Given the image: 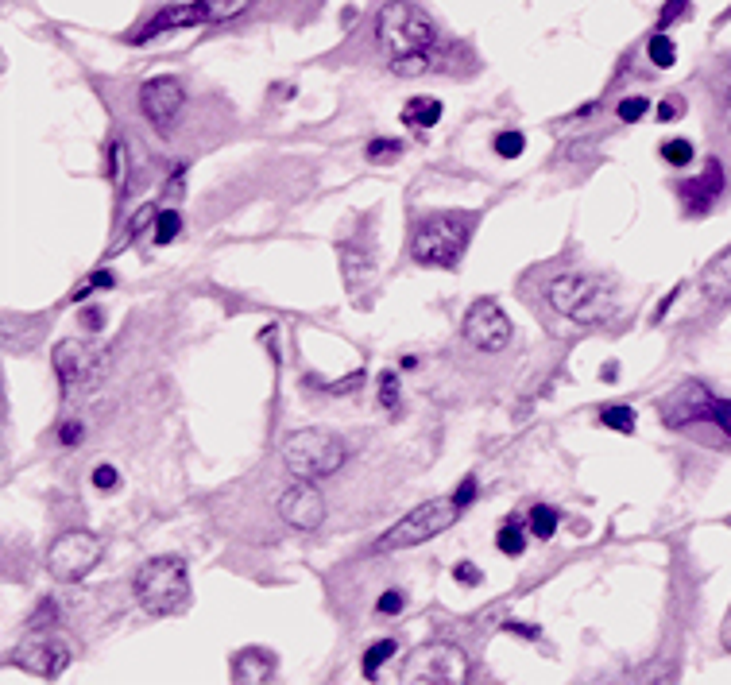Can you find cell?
I'll return each instance as SVG.
<instances>
[{
  "label": "cell",
  "instance_id": "6da1fadb",
  "mask_svg": "<svg viewBox=\"0 0 731 685\" xmlns=\"http://www.w3.org/2000/svg\"><path fill=\"white\" fill-rule=\"evenodd\" d=\"M136 600L144 604L147 616H175L190 600V569L178 554L151 558L136 573Z\"/></svg>",
  "mask_w": 731,
  "mask_h": 685
},
{
  "label": "cell",
  "instance_id": "7a4b0ae2",
  "mask_svg": "<svg viewBox=\"0 0 731 685\" xmlns=\"http://www.w3.org/2000/svg\"><path fill=\"white\" fill-rule=\"evenodd\" d=\"M380 43L391 59H403L414 51H430L438 43V24L410 0H387L376 16Z\"/></svg>",
  "mask_w": 731,
  "mask_h": 685
},
{
  "label": "cell",
  "instance_id": "3957f363",
  "mask_svg": "<svg viewBox=\"0 0 731 685\" xmlns=\"http://www.w3.org/2000/svg\"><path fill=\"white\" fill-rule=\"evenodd\" d=\"M349 461V449L341 438L325 430H294L283 442V465L294 480H322L333 477Z\"/></svg>",
  "mask_w": 731,
  "mask_h": 685
},
{
  "label": "cell",
  "instance_id": "277c9868",
  "mask_svg": "<svg viewBox=\"0 0 731 685\" xmlns=\"http://www.w3.org/2000/svg\"><path fill=\"white\" fill-rule=\"evenodd\" d=\"M546 298H550V306L557 314H565V318H573L581 326H596V322H604L615 310L608 287L600 279H592V275H581V271L557 275L554 283L546 287Z\"/></svg>",
  "mask_w": 731,
  "mask_h": 685
},
{
  "label": "cell",
  "instance_id": "5b68a950",
  "mask_svg": "<svg viewBox=\"0 0 731 685\" xmlns=\"http://www.w3.org/2000/svg\"><path fill=\"white\" fill-rule=\"evenodd\" d=\"M457 511L461 504L453 500V496H441V500H426V504H418L414 511H407L387 535L376 542V550L380 554H395V550H410V546H422V542H430V538H438L441 531H449L453 523H457Z\"/></svg>",
  "mask_w": 731,
  "mask_h": 685
},
{
  "label": "cell",
  "instance_id": "8992f818",
  "mask_svg": "<svg viewBox=\"0 0 731 685\" xmlns=\"http://www.w3.org/2000/svg\"><path fill=\"white\" fill-rule=\"evenodd\" d=\"M468 233H472V221L457 217V213L430 217L410 240V256L418 264H426V268H453L461 260V252H465Z\"/></svg>",
  "mask_w": 731,
  "mask_h": 685
},
{
  "label": "cell",
  "instance_id": "52a82bcc",
  "mask_svg": "<svg viewBox=\"0 0 731 685\" xmlns=\"http://www.w3.org/2000/svg\"><path fill=\"white\" fill-rule=\"evenodd\" d=\"M101 558V542L89 535V531H66L62 538H55L51 554H47V569L55 581H82L89 569L97 566Z\"/></svg>",
  "mask_w": 731,
  "mask_h": 685
},
{
  "label": "cell",
  "instance_id": "ba28073f",
  "mask_svg": "<svg viewBox=\"0 0 731 685\" xmlns=\"http://www.w3.org/2000/svg\"><path fill=\"white\" fill-rule=\"evenodd\" d=\"M465 341L480 353H499L511 345V318L492 298H480L465 314Z\"/></svg>",
  "mask_w": 731,
  "mask_h": 685
},
{
  "label": "cell",
  "instance_id": "9c48e42d",
  "mask_svg": "<svg viewBox=\"0 0 731 685\" xmlns=\"http://www.w3.org/2000/svg\"><path fill=\"white\" fill-rule=\"evenodd\" d=\"M403 678L407 682H468V662L461 651H453V647H426V651H418V655L410 658L407 666H403Z\"/></svg>",
  "mask_w": 731,
  "mask_h": 685
},
{
  "label": "cell",
  "instance_id": "30bf717a",
  "mask_svg": "<svg viewBox=\"0 0 731 685\" xmlns=\"http://www.w3.org/2000/svg\"><path fill=\"white\" fill-rule=\"evenodd\" d=\"M279 515L283 523H291L294 531H318L325 519V500L314 488V480H298L279 496Z\"/></svg>",
  "mask_w": 731,
  "mask_h": 685
},
{
  "label": "cell",
  "instance_id": "8fae6325",
  "mask_svg": "<svg viewBox=\"0 0 731 685\" xmlns=\"http://www.w3.org/2000/svg\"><path fill=\"white\" fill-rule=\"evenodd\" d=\"M712 415V391L697 384V380H689V384H681L677 391L666 395V407H662V418H666V426L673 430H685V426H697V422H708Z\"/></svg>",
  "mask_w": 731,
  "mask_h": 685
},
{
  "label": "cell",
  "instance_id": "7c38bea8",
  "mask_svg": "<svg viewBox=\"0 0 731 685\" xmlns=\"http://www.w3.org/2000/svg\"><path fill=\"white\" fill-rule=\"evenodd\" d=\"M182 105H186V90L178 78H151L140 86V113L155 128H167L182 113Z\"/></svg>",
  "mask_w": 731,
  "mask_h": 685
},
{
  "label": "cell",
  "instance_id": "4fadbf2b",
  "mask_svg": "<svg viewBox=\"0 0 731 685\" xmlns=\"http://www.w3.org/2000/svg\"><path fill=\"white\" fill-rule=\"evenodd\" d=\"M12 662L20 670L35 674V678H59L62 670L70 666V643H62V639H35L28 647H20Z\"/></svg>",
  "mask_w": 731,
  "mask_h": 685
},
{
  "label": "cell",
  "instance_id": "5bb4252c",
  "mask_svg": "<svg viewBox=\"0 0 731 685\" xmlns=\"http://www.w3.org/2000/svg\"><path fill=\"white\" fill-rule=\"evenodd\" d=\"M209 20V4H175V8H163L147 20L140 31L128 35V43H147L163 31H178V28H194V24H205Z\"/></svg>",
  "mask_w": 731,
  "mask_h": 685
},
{
  "label": "cell",
  "instance_id": "9a60e30c",
  "mask_svg": "<svg viewBox=\"0 0 731 685\" xmlns=\"http://www.w3.org/2000/svg\"><path fill=\"white\" fill-rule=\"evenodd\" d=\"M720 190H724V167L712 159V163L704 167L701 179H693V182H685V186H681V202H685V209H689L693 217H701L704 209L720 198Z\"/></svg>",
  "mask_w": 731,
  "mask_h": 685
},
{
  "label": "cell",
  "instance_id": "2e32d148",
  "mask_svg": "<svg viewBox=\"0 0 731 685\" xmlns=\"http://www.w3.org/2000/svg\"><path fill=\"white\" fill-rule=\"evenodd\" d=\"M51 360H55V376L62 380V388H74L78 380H86L89 368H97L89 345H82V341H62V345H55V357Z\"/></svg>",
  "mask_w": 731,
  "mask_h": 685
},
{
  "label": "cell",
  "instance_id": "e0dca14e",
  "mask_svg": "<svg viewBox=\"0 0 731 685\" xmlns=\"http://www.w3.org/2000/svg\"><path fill=\"white\" fill-rule=\"evenodd\" d=\"M704 295L716 298V302H728L731 298V248H724L708 271H704Z\"/></svg>",
  "mask_w": 731,
  "mask_h": 685
},
{
  "label": "cell",
  "instance_id": "ac0fdd59",
  "mask_svg": "<svg viewBox=\"0 0 731 685\" xmlns=\"http://www.w3.org/2000/svg\"><path fill=\"white\" fill-rule=\"evenodd\" d=\"M341 268H345V283H349L352 295H360L364 283L376 279V264H372L364 252H356V248H345V252H341Z\"/></svg>",
  "mask_w": 731,
  "mask_h": 685
},
{
  "label": "cell",
  "instance_id": "d6986e66",
  "mask_svg": "<svg viewBox=\"0 0 731 685\" xmlns=\"http://www.w3.org/2000/svg\"><path fill=\"white\" fill-rule=\"evenodd\" d=\"M271 670H275V658L264 655V651H256V647H252V651H244L233 666L236 682H267V678H271Z\"/></svg>",
  "mask_w": 731,
  "mask_h": 685
},
{
  "label": "cell",
  "instance_id": "ffe728a7",
  "mask_svg": "<svg viewBox=\"0 0 731 685\" xmlns=\"http://www.w3.org/2000/svg\"><path fill=\"white\" fill-rule=\"evenodd\" d=\"M441 120V101L438 97H410L403 105V124L410 128H434Z\"/></svg>",
  "mask_w": 731,
  "mask_h": 685
},
{
  "label": "cell",
  "instance_id": "44dd1931",
  "mask_svg": "<svg viewBox=\"0 0 731 685\" xmlns=\"http://www.w3.org/2000/svg\"><path fill=\"white\" fill-rule=\"evenodd\" d=\"M527 535H530L527 523H519V519H507V523L499 527V535H496L499 554H507V558H519V554L527 550Z\"/></svg>",
  "mask_w": 731,
  "mask_h": 685
},
{
  "label": "cell",
  "instance_id": "7402d4cb",
  "mask_svg": "<svg viewBox=\"0 0 731 685\" xmlns=\"http://www.w3.org/2000/svg\"><path fill=\"white\" fill-rule=\"evenodd\" d=\"M438 55H434V47L430 51H414V55H403V59H391V70L399 74V78H422V74H434L438 70Z\"/></svg>",
  "mask_w": 731,
  "mask_h": 685
},
{
  "label": "cell",
  "instance_id": "603a6c76",
  "mask_svg": "<svg viewBox=\"0 0 731 685\" xmlns=\"http://www.w3.org/2000/svg\"><path fill=\"white\" fill-rule=\"evenodd\" d=\"M395 651H399V643H395V639H380V643H372V647L364 651V662H360L364 678H368V682H376V674H380L383 666L395 658Z\"/></svg>",
  "mask_w": 731,
  "mask_h": 685
},
{
  "label": "cell",
  "instance_id": "cb8c5ba5",
  "mask_svg": "<svg viewBox=\"0 0 731 685\" xmlns=\"http://www.w3.org/2000/svg\"><path fill=\"white\" fill-rule=\"evenodd\" d=\"M646 55H650V62H654L658 70H670L673 62H677V43H673L666 31H654L650 43H646Z\"/></svg>",
  "mask_w": 731,
  "mask_h": 685
},
{
  "label": "cell",
  "instance_id": "d4e9b609",
  "mask_svg": "<svg viewBox=\"0 0 731 685\" xmlns=\"http://www.w3.org/2000/svg\"><path fill=\"white\" fill-rule=\"evenodd\" d=\"M557 523H561V515H557L554 507H546V504L530 507L527 527H530V535H534V538H554L557 535Z\"/></svg>",
  "mask_w": 731,
  "mask_h": 685
},
{
  "label": "cell",
  "instance_id": "484cf974",
  "mask_svg": "<svg viewBox=\"0 0 731 685\" xmlns=\"http://www.w3.org/2000/svg\"><path fill=\"white\" fill-rule=\"evenodd\" d=\"M600 422H604L608 430H615V434H635V411L623 407V403L604 407V411H600Z\"/></svg>",
  "mask_w": 731,
  "mask_h": 685
},
{
  "label": "cell",
  "instance_id": "4316f807",
  "mask_svg": "<svg viewBox=\"0 0 731 685\" xmlns=\"http://www.w3.org/2000/svg\"><path fill=\"white\" fill-rule=\"evenodd\" d=\"M205 4H209V24H229L248 12L252 0H205Z\"/></svg>",
  "mask_w": 731,
  "mask_h": 685
},
{
  "label": "cell",
  "instance_id": "83f0119b",
  "mask_svg": "<svg viewBox=\"0 0 731 685\" xmlns=\"http://www.w3.org/2000/svg\"><path fill=\"white\" fill-rule=\"evenodd\" d=\"M182 233V217H178L175 209H159V217H155V244H171V240Z\"/></svg>",
  "mask_w": 731,
  "mask_h": 685
},
{
  "label": "cell",
  "instance_id": "f1b7e54d",
  "mask_svg": "<svg viewBox=\"0 0 731 685\" xmlns=\"http://www.w3.org/2000/svg\"><path fill=\"white\" fill-rule=\"evenodd\" d=\"M662 159H666L670 167H689V163H693V144H689V140H666V144H662Z\"/></svg>",
  "mask_w": 731,
  "mask_h": 685
},
{
  "label": "cell",
  "instance_id": "f546056e",
  "mask_svg": "<svg viewBox=\"0 0 731 685\" xmlns=\"http://www.w3.org/2000/svg\"><path fill=\"white\" fill-rule=\"evenodd\" d=\"M492 148H496V155H503V159H519L523 148H527V140H523V132H499L496 140H492Z\"/></svg>",
  "mask_w": 731,
  "mask_h": 685
},
{
  "label": "cell",
  "instance_id": "4dcf8cb0",
  "mask_svg": "<svg viewBox=\"0 0 731 685\" xmlns=\"http://www.w3.org/2000/svg\"><path fill=\"white\" fill-rule=\"evenodd\" d=\"M619 120H627V124H635V120H643L650 113V101L646 97H627V101H619Z\"/></svg>",
  "mask_w": 731,
  "mask_h": 685
},
{
  "label": "cell",
  "instance_id": "1f68e13d",
  "mask_svg": "<svg viewBox=\"0 0 731 685\" xmlns=\"http://www.w3.org/2000/svg\"><path fill=\"white\" fill-rule=\"evenodd\" d=\"M708 422H712L716 430H724V434L731 438V399L712 395V415H708Z\"/></svg>",
  "mask_w": 731,
  "mask_h": 685
},
{
  "label": "cell",
  "instance_id": "d6a6232c",
  "mask_svg": "<svg viewBox=\"0 0 731 685\" xmlns=\"http://www.w3.org/2000/svg\"><path fill=\"white\" fill-rule=\"evenodd\" d=\"M380 403L387 411L399 407V380H395V372H383L380 376Z\"/></svg>",
  "mask_w": 731,
  "mask_h": 685
},
{
  "label": "cell",
  "instance_id": "836d02e7",
  "mask_svg": "<svg viewBox=\"0 0 731 685\" xmlns=\"http://www.w3.org/2000/svg\"><path fill=\"white\" fill-rule=\"evenodd\" d=\"M117 484H120V473L113 465H97V469H93V488H97V492H113Z\"/></svg>",
  "mask_w": 731,
  "mask_h": 685
},
{
  "label": "cell",
  "instance_id": "e575fe53",
  "mask_svg": "<svg viewBox=\"0 0 731 685\" xmlns=\"http://www.w3.org/2000/svg\"><path fill=\"white\" fill-rule=\"evenodd\" d=\"M453 581H457V585H480L484 573H480V566H472V562H457V566H453Z\"/></svg>",
  "mask_w": 731,
  "mask_h": 685
},
{
  "label": "cell",
  "instance_id": "d590c367",
  "mask_svg": "<svg viewBox=\"0 0 731 685\" xmlns=\"http://www.w3.org/2000/svg\"><path fill=\"white\" fill-rule=\"evenodd\" d=\"M155 217H159V209H155V206H144V209H140V213H136V221L128 225V240L140 237L147 225H155Z\"/></svg>",
  "mask_w": 731,
  "mask_h": 685
},
{
  "label": "cell",
  "instance_id": "8d00e7d4",
  "mask_svg": "<svg viewBox=\"0 0 731 685\" xmlns=\"http://www.w3.org/2000/svg\"><path fill=\"white\" fill-rule=\"evenodd\" d=\"M399 151H403L399 140H372V144H368V155H372V159H395Z\"/></svg>",
  "mask_w": 731,
  "mask_h": 685
},
{
  "label": "cell",
  "instance_id": "74e56055",
  "mask_svg": "<svg viewBox=\"0 0 731 685\" xmlns=\"http://www.w3.org/2000/svg\"><path fill=\"white\" fill-rule=\"evenodd\" d=\"M403 604H407V600H403V593H399V589H387V593L380 596V604H376V612H380V616H395Z\"/></svg>",
  "mask_w": 731,
  "mask_h": 685
},
{
  "label": "cell",
  "instance_id": "f35d334b",
  "mask_svg": "<svg viewBox=\"0 0 731 685\" xmlns=\"http://www.w3.org/2000/svg\"><path fill=\"white\" fill-rule=\"evenodd\" d=\"M685 8H689V0H670V4L662 8V16H658V28H670V24L677 20V16H681V12H685Z\"/></svg>",
  "mask_w": 731,
  "mask_h": 685
},
{
  "label": "cell",
  "instance_id": "ab89813d",
  "mask_svg": "<svg viewBox=\"0 0 731 685\" xmlns=\"http://www.w3.org/2000/svg\"><path fill=\"white\" fill-rule=\"evenodd\" d=\"M59 438H62V446H78V442H82V438H86V430H82V422H66V426H62L59 430Z\"/></svg>",
  "mask_w": 731,
  "mask_h": 685
},
{
  "label": "cell",
  "instance_id": "60d3db41",
  "mask_svg": "<svg viewBox=\"0 0 731 685\" xmlns=\"http://www.w3.org/2000/svg\"><path fill=\"white\" fill-rule=\"evenodd\" d=\"M453 500H457L461 507L472 504V500H476V480H472V477L461 480V488H457V496H453Z\"/></svg>",
  "mask_w": 731,
  "mask_h": 685
},
{
  "label": "cell",
  "instance_id": "b9f144b4",
  "mask_svg": "<svg viewBox=\"0 0 731 685\" xmlns=\"http://www.w3.org/2000/svg\"><path fill=\"white\" fill-rule=\"evenodd\" d=\"M360 380H364V376H360V372H352L349 380H341V384H325V391H352V388H360Z\"/></svg>",
  "mask_w": 731,
  "mask_h": 685
},
{
  "label": "cell",
  "instance_id": "7bdbcfd3",
  "mask_svg": "<svg viewBox=\"0 0 731 685\" xmlns=\"http://www.w3.org/2000/svg\"><path fill=\"white\" fill-rule=\"evenodd\" d=\"M101 322H105V314H101V310H93V306H89L86 314H82V326H86V329H101Z\"/></svg>",
  "mask_w": 731,
  "mask_h": 685
},
{
  "label": "cell",
  "instance_id": "ee69618b",
  "mask_svg": "<svg viewBox=\"0 0 731 685\" xmlns=\"http://www.w3.org/2000/svg\"><path fill=\"white\" fill-rule=\"evenodd\" d=\"M677 117V101H662L658 105V120H673Z\"/></svg>",
  "mask_w": 731,
  "mask_h": 685
},
{
  "label": "cell",
  "instance_id": "f6af8a7d",
  "mask_svg": "<svg viewBox=\"0 0 731 685\" xmlns=\"http://www.w3.org/2000/svg\"><path fill=\"white\" fill-rule=\"evenodd\" d=\"M503 631H515V635H527V639H538V631L534 627H523V624H507Z\"/></svg>",
  "mask_w": 731,
  "mask_h": 685
},
{
  "label": "cell",
  "instance_id": "bcb514c9",
  "mask_svg": "<svg viewBox=\"0 0 731 685\" xmlns=\"http://www.w3.org/2000/svg\"><path fill=\"white\" fill-rule=\"evenodd\" d=\"M724 124H728V136H731V90H728V97H724Z\"/></svg>",
  "mask_w": 731,
  "mask_h": 685
}]
</instances>
